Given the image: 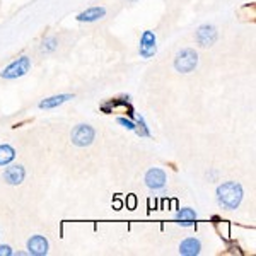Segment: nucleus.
Segmentation results:
<instances>
[{
	"label": "nucleus",
	"mask_w": 256,
	"mask_h": 256,
	"mask_svg": "<svg viewBox=\"0 0 256 256\" xmlns=\"http://www.w3.org/2000/svg\"><path fill=\"white\" fill-rule=\"evenodd\" d=\"M16 159V148L9 144H2L0 146V168H6Z\"/></svg>",
	"instance_id": "nucleus-14"
},
{
	"label": "nucleus",
	"mask_w": 256,
	"mask_h": 256,
	"mask_svg": "<svg viewBox=\"0 0 256 256\" xmlns=\"http://www.w3.org/2000/svg\"><path fill=\"white\" fill-rule=\"evenodd\" d=\"M198 67V53L193 48H183L174 56V68L180 74H190Z\"/></svg>",
	"instance_id": "nucleus-3"
},
{
	"label": "nucleus",
	"mask_w": 256,
	"mask_h": 256,
	"mask_svg": "<svg viewBox=\"0 0 256 256\" xmlns=\"http://www.w3.org/2000/svg\"><path fill=\"white\" fill-rule=\"evenodd\" d=\"M217 38H218V32L214 24H202L195 32V41L202 48L212 46V44L217 41Z\"/></svg>",
	"instance_id": "nucleus-6"
},
{
	"label": "nucleus",
	"mask_w": 256,
	"mask_h": 256,
	"mask_svg": "<svg viewBox=\"0 0 256 256\" xmlns=\"http://www.w3.org/2000/svg\"><path fill=\"white\" fill-rule=\"evenodd\" d=\"M14 251L9 244H0V256H12Z\"/></svg>",
	"instance_id": "nucleus-19"
},
{
	"label": "nucleus",
	"mask_w": 256,
	"mask_h": 256,
	"mask_svg": "<svg viewBox=\"0 0 256 256\" xmlns=\"http://www.w3.org/2000/svg\"><path fill=\"white\" fill-rule=\"evenodd\" d=\"M56 48H58V41H56L55 36H46V38L41 41V46H40L43 53H53Z\"/></svg>",
	"instance_id": "nucleus-16"
},
{
	"label": "nucleus",
	"mask_w": 256,
	"mask_h": 256,
	"mask_svg": "<svg viewBox=\"0 0 256 256\" xmlns=\"http://www.w3.org/2000/svg\"><path fill=\"white\" fill-rule=\"evenodd\" d=\"M94 138H96V130L88 123H80L70 132V140L76 147H89Z\"/></svg>",
	"instance_id": "nucleus-4"
},
{
	"label": "nucleus",
	"mask_w": 256,
	"mask_h": 256,
	"mask_svg": "<svg viewBox=\"0 0 256 256\" xmlns=\"http://www.w3.org/2000/svg\"><path fill=\"white\" fill-rule=\"evenodd\" d=\"M125 205H126L128 210H135V208H137V196H135L134 193H130V195L126 196V200H125Z\"/></svg>",
	"instance_id": "nucleus-18"
},
{
	"label": "nucleus",
	"mask_w": 256,
	"mask_h": 256,
	"mask_svg": "<svg viewBox=\"0 0 256 256\" xmlns=\"http://www.w3.org/2000/svg\"><path fill=\"white\" fill-rule=\"evenodd\" d=\"M106 16L104 7H89V9L82 10L80 14H77V20L79 22H96V20L102 19Z\"/></svg>",
	"instance_id": "nucleus-12"
},
{
	"label": "nucleus",
	"mask_w": 256,
	"mask_h": 256,
	"mask_svg": "<svg viewBox=\"0 0 256 256\" xmlns=\"http://www.w3.org/2000/svg\"><path fill=\"white\" fill-rule=\"evenodd\" d=\"M135 134L138 137H150V130H148L147 122L144 116H137V120H135Z\"/></svg>",
	"instance_id": "nucleus-15"
},
{
	"label": "nucleus",
	"mask_w": 256,
	"mask_h": 256,
	"mask_svg": "<svg viewBox=\"0 0 256 256\" xmlns=\"http://www.w3.org/2000/svg\"><path fill=\"white\" fill-rule=\"evenodd\" d=\"M144 181H146V186L148 190H152V192H158V190H162L164 186H166L168 176H166V172H164L162 169L150 168L146 172V178H144Z\"/></svg>",
	"instance_id": "nucleus-7"
},
{
	"label": "nucleus",
	"mask_w": 256,
	"mask_h": 256,
	"mask_svg": "<svg viewBox=\"0 0 256 256\" xmlns=\"http://www.w3.org/2000/svg\"><path fill=\"white\" fill-rule=\"evenodd\" d=\"M113 208L114 210H122L123 208V202L118 200V198H116V200H113Z\"/></svg>",
	"instance_id": "nucleus-20"
},
{
	"label": "nucleus",
	"mask_w": 256,
	"mask_h": 256,
	"mask_svg": "<svg viewBox=\"0 0 256 256\" xmlns=\"http://www.w3.org/2000/svg\"><path fill=\"white\" fill-rule=\"evenodd\" d=\"M28 253L32 256H46L50 251V244H48V239L41 234H34L28 239Z\"/></svg>",
	"instance_id": "nucleus-9"
},
{
	"label": "nucleus",
	"mask_w": 256,
	"mask_h": 256,
	"mask_svg": "<svg viewBox=\"0 0 256 256\" xmlns=\"http://www.w3.org/2000/svg\"><path fill=\"white\" fill-rule=\"evenodd\" d=\"M217 204L226 210H236L242 202L244 196V190L238 181H226V183L218 184L217 192Z\"/></svg>",
	"instance_id": "nucleus-1"
},
{
	"label": "nucleus",
	"mask_w": 256,
	"mask_h": 256,
	"mask_svg": "<svg viewBox=\"0 0 256 256\" xmlns=\"http://www.w3.org/2000/svg\"><path fill=\"white\" fill-rule=\"evenodd\" d=\"M138 53L142 58H152L158 53V38L156 32L147 30L140 36V44H138Z\"/></svg>",
	"instance_id": "nucleus-5"
},
{
	"label": "nucleus",
	"mask_w": 256,
	"mask_h": 256,
	"mask_svg": "<svg viewBox=\"0 0 256 256\" xmlns=\"http://www.w3.org/2000/svg\"><path fill=\"white\" fill-rule=\"evenodd\" d=\"M2 178L10 186H19L24 181V178H26V169L20 164H7L2 172Z\"/></svg>",
	"instance_id": "nucleus-8"
},
{
	"label": "nucleus",
	"mask_w": 256,
	"mask_h": 256,
	"mask_svg": "<svg viewBox=\"0 0 256 256\" xmlns=\"http://www.w3.org/2000/svg\"><path fill=\"white\" fill-rule=\"evenodd\" d=\"M70 99H74V94H56V96H50L44 98L43 101H40L38 108L40 110H53V108H58V106L65 104Z\"/></svg>",
	"instance_id": "nucleus-11"
},
{
	"label": "nucleus",
	"mask_w": 256,
	"mask_h": 256,
	"mask_svg": "<svg viewBox=\"0 0 256 256\" xmlns=\"http://www.w3.org/2000/svg\"><path fill=\"white\" fill-rule=\"evenodd\" d=\"M176 222L180 226H183V227H192L193 226V222L198 218V214L195 212L193 208H190V207H183V208H180L176 212Z\"/></svg>",
	"instance_id": "nucleus-13"
},
{
	"label": "nucleus",
	"mask_w": 256,
	"mask_h": 256,
	"mask_svg": "<svg viewBox=\"0 0 256 256\" xmlns=\"http://www.w3.org/2000/svg\"><path fill=\"white\" fill-rule=\"evenodd\" d=\"M30 68H31V58L22 55V56H19V58H16L14 62H10V64L0 72V77L6 80H16L26 76V74L30 72Z\"/></svg>",
	"instance_id": "nucleus-2"
},
{
	"label": "nucleus",
	"mask_w": 256,
	"mask_h": 256,
	"mask_svg": "<svg viewBox=\"0 0 256 256\" xmlns=\"http://www.w3.org/2000/svg\"><path fill=\"white\" fill-rule=\"evenodd\" d=\"M126 2H138V0H126Z\"/></svg>",
	"instance_id": "nucleus-21"
},
{
	"label": "nucleus",
	"mask_w": 256,
	"mask_h": 256,
	"mask_svg": "<svg viewBox=\"0 0 256 256\" xmlns=\"http://www.w3.org/2000/svg\"><path fill=\"white\" fill-rule=\"evenodd\" d=\"M116 122L122 125L123 128H126V130H130V132H135V122L132 118H126V116H118L116 118Z\"/></svg>",
	"instance_id": "nucleus-17"
},
{
	"label": "nucleus",
	"mask_w": 256,
	"mask_h": 256,
	"mask_svg": "<svg viewBox=\"0 0 256 256\" xmlns=\"http://www.w3.org/2000/svg\"><path fill=\"white\" fill-rule=\"evenodd\" d=\"M202 253V241L198 238H186L180 244V254L183 256H198Z\"/></svg>",
	"instance_id": "nucleus-10"
}]
</instances>
